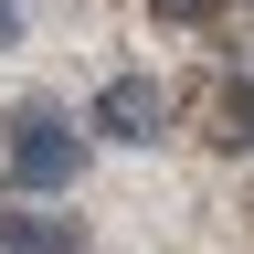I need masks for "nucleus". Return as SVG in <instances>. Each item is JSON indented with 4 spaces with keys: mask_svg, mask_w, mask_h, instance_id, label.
Instances as JSON below:
<instances>
[{
    "mask_svg": "<svg viewBox=\"0 0 254 254\" xmlns=\"http://www.w3.org/2000/svg\"><path fill=\"white\" fill-rule=\"evenodd\" d=\"M85 180V138L64 117H21L11 127V190H74Z\"/></svg>",
    "mask_w": 254,
    "mask_h": 254,
    "instance_id": "nucleus-1",
    "label": "nucleus"
},
{
    "mask_svg": "<svg viewBox=\"0 0 254 254\" xmlns=\"http://www.w3.org/2000/svg\"><path fill=\"white\" fill-rule=\"evenodd\" d=\"M74 244H85V222L53 212L43 190H11L0 201V254H74Z\"/></svg>",
    "mask_w": 254,
    "mask_h": 254,
    "instance_id": "nucleus-2",
    "label": "nucleus"
},
{
    "mask_svg": "<svg viewBox=\"0 0 254 254\" xmlns=\"http://www.w3.org/2000/svg\"><path fill=\"white\" fill-rule=\"evenodd\" d=\"M159 117H170V95H159L148 74H117L106 95H95V127H106V138H127V148H148Z\"/></svg>",
    "mask_w": 254,
    "mask_h": 254,
    "instance_id": "nucleus-3",
    "label": "nucleus"
},
{
    "mask_svg": "<svg viewBox=\"0 0 254 254\" xmlns=\"http://www.w3.org/2000/svg\"><path fill=\"white\" fill-rule=\"evenodd\" d=\"M148 11H159V21H212L222 0H148Z\"/></svg>",
    "mask_w": 254,
    "mask_h": 254,
    "instance_id": "nucleus-4",
    "label": "nucleus"
},
{
    "mask_svg": "<svg viewBox=\"0 0 254 254\" xmlns=\"http://www.w3.org/2000/svg\"><path fill=\"white\" fill-rule=\"evenodd\" d=\"M11 43H21V11H11V0H0V53H11Z\"/></svg>",
    "mask_w": 254,
    "mask_h": 254,
    "instance_id": "nucleus-5",
    "label": "nucleus"
}]
</instances>
